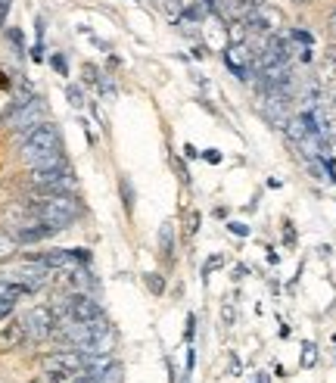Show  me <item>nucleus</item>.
Instances as JSON below:
<instances>
[{
  "label": "nucleus",
  "instance_id": "nucleus-1",
  "mask_svg": "<svg viewBox=\"0 0 336 383\" xmlns=\"http://www.w3.org/2000/svg\"><path fill=\"white\" fill-rule=\"evenodd\" d=\"M28 209L38 222H44L50 231H65L81 218V200L75 193H44L35 203L28 200Z\"/></svg>",
  "mask_w": 336,
  "mask_h": 383
},
{
  "label": "nucleus",
  "instance_id": "nucleus-2",
  "mask_svg": "<svg viewBox=\"0 0 336 383\" xmlns=\"http://www.w3.org/2000/svg\"><path fill=\"white\" fill-rule=\"evenodd\" d=\"M22 162L31 168L38 166V162L50 159L56 156V153H63V137H60V128L53 125V122H40V125H35L31 131L22 134Z\"/></svg>",
  "mask_w": 336,
  "mask_h": 383
},
{
  "label": "nucleus",
  "instance_id": "nucleus-3",
  "mask_svg": "<svg viewBox=\"0 0 336 383\" xmlns=\"http://www.w3.org/2000/svg\"><path fill=\"white\" fill-rule=\"evenodd\" d=\"M6 281H13V284H19L26 293H38L40 287H47L53 278V268L50 265H44L38 256H28V259H22L16 268H10V271H0Z\"/></svg>",
  "mask_w": 336,
  "mask_h": 383
},
{
  "label": "nucleus",
  "instance_id": "nucleus-4",
  "mask_svg": "<svg viewBox=\"0 0 336 383\" xmlns=\"http://www.w3.org/2000/svg\"><path fill=\"white\" fill-rule=\"evenodd\" d=\"M22 328H26V340H31V343H44V340H50L53 330H56L53 308L50 306H35L26 318H22Z\"/></svg>",
  "mask_w": 336,
  "mask_h": 383
},
{
  "label": "nucleus",
  "instance_id": "nucleus-5",
  "mask_svg": "<svg viewBox=\"0 0 336 383\" xmlns=\"http://www.w3.org/2000/svg\"><path fill=\"white\" fill-rule=\"evenodd\" d=\"M44 112H47V103L40 100V97H28V100H19V106L13 109L10 116V128L13 131H31L35 125L44 122Z\"/></svg>",
  "mask_w": 336,
  "mask_h": 383
},
{
  "label": "nucleus",
  "instance_id": "nucleus-6",
  "mask_svg": "<svg viewBox=\"0 0 336 383\" xmlns=\"http://www.w3.org/2000/svg\"><path fill=\"white\" fill-rule=\"evenodd\" d=\"M87 368V355L78 349H63V352H50L44 358V371H60V374H78Z\"/></svg>",
  "mask_w": 336,
  "mask_h": 383
},
{
  "label": "nucleus",
  "instance_id": "nucleus-7",
  "mask_svg": "<svg viewBox=\"0 0 336 383\" xmlns=\"http://www.w3.org/2000/svg\"><path fill=\"white\" fill-rule=\"evenodd\" d=\"M243 22L249 28H256V31H274L277 26L283 22V16H281V10L277 6H271V4H259V6H252V10H246L243 13Z\"/></svg>",
  "mask_w": 336,
  "mask_h": 383
},
{
  "label": "nucleus",
  "instance_id": "nucleus-8",
  "mask_svg": "<svg viewBox=\"0 0 336 383\" xmlns=\"http://www.w3.org/2000/svg\"><path fill=\"white\" fill-rule=\"evenodd\" d=\"M65 315H69L72 321H94V318H103V308L94 296H87V293H72L69 303H65Z\"/></svg>",
  "mask_w": 336,
  "mask_h": 383
},
{
  "label": "nucleus",
  "instance_id": "nucleus-9",
  "mask_svg": "<svg viewBox=\"0 0 336 383\" xmlns=\"http://www.w3.org/2000/svg\"><path fill=\"white\" fill-rule=\"evenodd\" d=\"M26 340V328H22V321H10L4 330H0V346L4 349H16Z\"/></svg>",
  "mask_w": 336,
  "mask_h": 383
},
{
  "label": "nucleus",
  "instance_id": "nucleus-10",
  "mask_svg": "<svg viewBox=\"0 0 336 383\" xmlns=\"http://www.w3.org/2000/svg\"><path fill=\"white\" fill-rule=\"evenodd\" d=\"M286 137H290L293 144H302L305 137L311 134V128H308V122H305V116H296V119H286Z\"/></svg>",
  "mask_w": 336,
  "mask_h": 383
},
{
  "label": "nucleus",
  "instance_id": "nucleus-11",
  "mask_svg": "<svg viewBox=\"0 0 336 383\" xmlns=\"http://www.w3.org/2000/svg\"><path fill=\"white\" fill-rule=\"evenodd\" d=\"M159 249L166 259H171V252H175V227H171L168 222L162 225V231H159Z\"/></svg>",
  "mask_w": 336,
  "mask_h": 383
},
{
  "label": "nucleus",
  "instance_id": "nucleus-12",
  "mask_svg": "<svg viewBox=\"0 0 336 383\" xmlns=\"http://www.w3.org/2000/svg\"><path fill=\"white\" fill-rule=\"evenodd\" d=\"M94 380H97V383H121V365H119V362H112L109 368H106L103 374H97Z\"/></svg>",
  "mask_w": 336,
  "mask_h": 383
},
{
  "label": "nucleus",
  "instance_id": "nucleus-13",
  "mask_svg": "<svg viewBox=\"0 0 336 383\" xmlns=\"http://www.w3.org/2000/svg\"><path fill=\"white\" fill-rule=\"evenodd\" d=\"M16 249H19V243H16V237H13V234H6L4 227H0V259L13 256Z\"/></svg>",
  "mask_w": 336,
  "mask_h": 383
},
{
  "label": "nucleus",
  "instance_id": "nucleus-14",
  "mask_svg": "<svg viewBox=\"0 0 336 383\" xmlns=\"http://www.w3.org/2000/svg\"><path fill=\"white\" fill-rule=\"evenodd\" d=\"M318 362V346L315 343H302V368H311Z\"/></svg>",
  "mask_w": 336,
  "mask_h": 383
},
{
  "label": "nucleus",
  "instance_id": "nucleus-15",
  "mask_svg": "<svg viewBox=\"0 0 336 383\" xmlns=\"http://www.w3.org/2000/svg\"><path fill=\"white\" fill-rule=\"evenodd\" d=\"M65 97H69L72 106H85V91H81L78 85H69V87H65Z\"/></svg>",
  "mask_w": 336,
  "mask_h": 383
},
{
  "label": "nucleus",
  "instance_id": "nucleus-16",
  "mask_svg": "<svg viewBox=\"0 0 336 383\" xmlns=\"http://www.w3.org/2000/svg\"><path fill=\"white\" fill-rule=\"evenodd\" d=\"M121 197H125V209H134V187H131L128 178H121Z\"/></svg>",
  "mask_w": 336,
  "mask_h": 383
},
{
  "label": "nucleus",
  "instance_id": "nucleus-17",
  "mask_svg": "<svg viewBox=\"0 0 336 383\" xmlns=\"http://www.w3.org/2000/svg\"><path fill=\"white\" fill-rule=\"evenodd\" d=\"M13 308H16V299H10V296H4V293H0V321H6V318L13 315Z\"/></svg>",
  "mask_w": 336,
  "mask_h": 383
},
{
  "label": "nucleus",
  "instance_id": "nucleus-18",
  "mask_svg": "<svg viewBox=\"0 0 336 383\" xmlns=\"http://www.w3.org/2000/svg\"><path fill=\"white\" fill-rule=\"evenodd\" d=\"M290 38H293V41H299L302 47H308V44H311V35H308V31H302V28H293V31H290Z\"/></svg>",
  "mask_w": 336,
  "mask_h": 383
},
{
  "label": "nucleus",
  "instance_id": "nucleus-19",
  "mask_svg": "<svg viewBox=\"0 0 336 383\" xmlns=\"http://www.w3.org/2000/svg\"><path fill=\"white\" fill-rule=\"evenodd\" d=\"M200 231V212H190L187 215V234H196Z\"/></svg>",
  "mask_w": 336,
  "mask_h": 383
},
{
  "label": "nucleus",
  "instance_id": "nucleus-20",
  "mask_svg": "<svg viewBox=\"0 0 336 383\" xmlns=\"http://www.w3.org/2000/svg\"><path fill=\"white\" fill-rule=\"evenodd\" d=\"M10 6H13V0H0V31H4V26H6V16H10Z\"/></svg>",
  "mask_w": 336,
  "mask_h": 383
},
{
  "label": "nucleus",
  "instance_id": "nucleus-21",
  "mask_svg": "<svg viewBox=\"0 0 336 383\" xmlns=\"http://www.w3.org/2000/svg\"><path fill=\"white\" fill-rule=\"evenodd\" d=\"M146 284H150V290H153V293H162V290H166L162 278H156V274H146Z\"/></svg>",
  "mask_w": 336,
  "mask_h": 383
},
{
  "label": "nucleus",
  "instance_id": "nucleus-22",
  "mask_svg": "<svg viewBox=\"0 0 336 383\" xmlns=\"http://www.w3.org/2000/svg\"><path fill=\"white\" fill-rule=\"evenodd\" d=\"M193 333H196V318L187 315V340H190V343H193Z\"/></svg>",
  "mask_w": 336,
  "mask_h": 383
},
{
  "label": "nucleus",
  "instance_id": "nucleus-23",
  "mask_svg": "<svg viewBox=\"0 0 336 383\" xmlns=\"http://www.w3.org/2000/svg\"><path fill=\"white\" fill-rule=\"evenodd\" d=\"M53 69L60 72V75H65V72H69V66H65V60H63V56H53Z\"/></svg>",
  "mask_w": 336,
  "mask_h": 383
},
{
  "label": "nucleus",
  "instance_id": "nucleus-24",
  "mask_svg": "<svg viewBox=\"0 0 336 383\" xmlns=\"http://www.w3.org/2000/svg\"><path fill=\"white\" fill-rule=\"evenodd\" d=\"M327 31H330V38L336 41V10L330 13V19H327Z\"/></svg>",
  "mask_w": 336,
  "mask_h": 383
},
{
  "label": "nucleus",
  "instance_id": "nucleus-25",
  "mask_svg": "<svg viewBox=\"0 0 336 383\" xmlns=\"http://www.w3.org/2000/svg\"><path fill=\"white\" fill-rule=\"evenodd\" d=\"M221 318H224V324H234V308L224 306V308H221Z\"/></svg>",
  "mask_w": 336,
  "mask_h": 383
},
{
  "label": "nucleus",
  "instance_id": "nucleus-26",
  "mask_svg": "<svg viewBox=\"0 0 336 383\" xmlns=\"http://www.w3.org/2000/svg\"><path fill=\"white\" fill-rule=\"evenodd\" d=\"M202 159H206V162H221V153L218 150H206V153H202Z\"/></svg>",
  "mask_w": 336,
  "mask_h": 383
},
{
  "label": "nucleus",
  "instance_id": "nucleus-27",
  "mask_svg": "<svg viewBox=\"0 0 336 383\" xmlns=\"http://www.w3.org/2000/svg\"><path fill=\"white\" fill-rule=\"evenodd\" d=\"M231 231H234V234H240V237H246V234H249V227H246V225H237V222H231Z\"/></svg>",
  "mask_w": 336,
  "mask_h": 383
},
{
  "label": "nucleus",
  "instance_id": "nucleus-28",
  "mask_svg": "<svg viewBox=\"0 0 336 383\" xmlns=\"http://www.w3.org/2000/svg\"><path fill=\"white\" fill-rule=\"evenodd\" d=\"M184 153H187V159H193V156H200V153H196V146H190V144H187V146H184Z\"/></svg>",
  "mask_w": 336,
  "mask_h": 383
},
{
  "label": "nucleus",
  "instance_id": "nucleus-29",
  "mask_svg": "<svg viewBox=\"0 0 336 383\" xmlns=\"http://www.w3.org/2000/svg\"><path fill=\"white\" fill-rule=\"evenodd\" d=\"M296 4H308V0H296Z\"/></svg>",
  "mask_w": 336,
  "mask_h": 383
}]
</instances>
